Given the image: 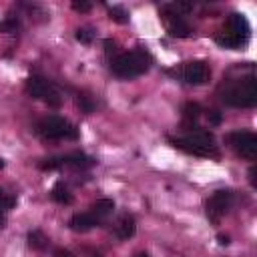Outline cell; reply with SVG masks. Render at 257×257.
<instances>
[{
	"instance_id": "obj_1",
	"label": "cell",
	"mask_w": 257,
	"mask_h": 257,
	"mask_svg": "<svg viewBox=\"0 0 257 257\" xmlns=\"http://www.w3.org/2000/svg\"><path fill=\"white\" fill-rule=\"evenodd\" d=\"M221 100L231 104V106H239V108H249L257 104V78L253 74L237 78V80H229L219 88Z\"/></svg>"
},
{
	"instance_id": "obj_2",
	"label": "cell",
	"mask_w": 257,
	"mask_h": 257,
	"mask_svg": "<svg viewBox=\"0 0 257 257\" xmlns=\"http://www.w3.org/2000/svg\"><path fill=\"white\" fill-rule=\"evenodd\" d=\"M169 143L189 155H197V157H219V149L215 145V139L209 131L205 128H191L187 131L183 137H169Z\"/></svg>"
},
{
	"instance_id": "obj_3",
	"label": "cell",
	"mask_w": 257,
	"mask_h": 257,
	"mask_svg": "<svg viewBox=\"0 0 257 257\" xmlns=\"http://www.w3.org/2000/svg\"><path fill=\"white\" fill-rule=\"evenodd\" d=\"M153 64L151 54H147L145 50H131V52H122L116 58H112L110 62V70L114 76L118 78H135L145 74Z\"/></svg>"
},
{
	"instance_id": "obj_4",
	"label": "cell",
	"mask_w": 257,
	"mask_h": 257,
	"mask_svg": "<svg viewBox=\"0 0 257 257\" xmlns=\"http://www.w3.org/2000/svg\"><path fill=\"white\" fill-rule=\"evenodd\" d=\"M247 40H249V22L243 14H237V12L227 18L225 28L215 38V42L221 48H229V50H237L245 46Z\"/></svg>"
},
{
	"instance_id": "obj_5",
	"label": "cell",
	"mask_w": 257,
	"mask_h": 257,
	"mask_svg": "<svg viewBox=\"0 0 257 257\" xmlns=\"http://www.w3.org/2000/svg\"><path fill=\"white\" fill-rule=\"evenodd\" d=\"M36 133L46 141H62V139H76L78 137L76 126L58 114H50V116H44L42 120H38Z\"/></svg>"
},
{
	"instance_id": "obj_6",
	"label": "cell",
	"mask_w": 257,
	"mask_h": 257,
	"mask_svg": "<svg viewBox=\"0 0 257 257\" xmlns=\"http://www.w3.org/2000/svg\"><path fill=\"white\" fill-rule=\"evenodd\" d=\"M26 92H28L32 98H38V100L46 102V104L52 106V108L60 106V102H62L58 88H56L48 78H42V76H30V78L26 80Z\"/></svg>"
},
{
	"instance_id": "obj_7",
	"label": "cell",
	"mask_w": 257,
	"mask_h": 257,
	"mask_svg": "<svg viewBox=\"0 0 257 257\" xmlns=\"http://www.w3.org/2000/svg\"><path fill=\"white\" fill-rule=\"evenodd\" d=\"M231 205H233V191H229V189L215 191L205 203V215L213 225H217L221 221V217L231 209Z\"/></svg>"
},
{
	"instance_id": "obj_8",
	"label": "cell",
	"mask_w": 257,
	"mask_h": 257,
	"mask_svg": "<svg viewBox=\"0 0 257 257\" xmlns=\"http://www.w3.org/2000/svg\"><path fill=\"white\" fill-rule=\"evenodd\" d=\"M227 143L243 159H249V161L257 159V135L255 133H251V131H235V133H231L227 137Z\"/></svg>"
},
{
	"instance_id": "obj_9",
	"label": "cell",
	"mask_w": 257,
	"mask_h": 257,
	"mask_svg": "<svg viewBox=\"0 0 257 257\" xmlns=\"http://www.w3.org/2000/svg\"><path fill=\"white\" fill-rule=\"evenodd\" d=\"M94 165V159H90L84 153H70V155H62V157H52V159H44L38 167L44 171H56V169H88Z\"/></svg>"
},
{
	"instance_id": "obj_10",
	"label": "cell",
	"mask_w": 257,
	"mask_h": 257,
	"mask_svg": "<svg viewBox=\"0 0 257 257\" xmlns=\"http://www.w3.org/2000/svg\"><path fill=\"white\" fill-rule=\"evenodd\" d=\"M161 16H163V22L167 26V32L171 36H177V38H187L191 36V26L187 24V20L183 18V14H179L171 4H165L161 8Z\"/></svg>"
},
{
	"instance_id": "obj_11",
	"label": "cell",
	"mask_w": 257,
	"mask_h": 257,
	"mask_svg": "<svg viewBox=\"0 0 257 257\" xmlns=\"http://www.w3.org/2000/svg\"><path fill=\"white\" fill-rule=\"evenodd\" d=\"M179 74L189 84H205L211 76V70L203 60H193V62H187Z\"/></svg>"
},
{
	"instance_id": "obj_12",
	"label": "cell",
	"mask_w": 257,
	"mask_h": 257,
	"mask_svg": "<svg viewBox=\"0 0 257 257\" xmlns=\"http://www.w3.org/2000/svg\"><path fill=\"white\" fill-rule=\"evenodd\" d=\"M68 225H70L72 231L84 233V231H88V229H92V227H96V225H100V223L96 221V217H94L90 211H86V213H76V215H72V219L68 221Z\"/></svg>"
},
{
	"instance_id": "obj_13",
	"label": "cell",
	"mask_w": 257,
	"mask_h": 257,
	"mask_svg": "<svg viewBox=\"0 0 257 257\" xmlns=\"http://www.w3.org/2000/svg\"><path fill=\"white\" fill-rule=\"evenodd\" d=\"M135 231H137V225H135L133 215H128V213L120 215V219H118L116 225H114V233H116V237H118V239H128V237L135 235Z\"/></svg>"
},
{
	"instance_id": "obj_14",
	"label": "cell",
	"mask_w": 257,
	"mask_h": 257,
	"mask_svg": "<svg viewBox=\"0 0 257 257\" xmlns=\"http://www.w3.org/2000/svg\"><path fill=\"white\" fill-rule=\"evenodd\" d=\"M112 209H114V201H112V199H98V201L90 207V213L96 217L98 223H102V221L112 213Z\"/></svg>"
},
{
	"instance_id": "obj_15",
	"label": "cell",
	"mask_w": 257,
	"mask_h": 257,
	"mask_svg": "<svg viewBox=\"0 0 257 257\" xmlns=\"http://www.w3.org/2000/svg\"><path fill=\"white\" fill-rule=\"evenodd\" d=\"M50 197H52L56 203H62V205H70V203H72V193L68 191V187H66L62 181H58V183L52 187Z\"/></svg>"
},
{
	"instance_id": "obj_16",
	"label": "cell",
	"mask_w": 257,
	"mask_h": 257,
	"mask_svg": "<svg viewBox=\"0 0 257 257\" xmlns=\"http://www.w3.org/2000/svg\"><path fill=\"white\" fill-rule=\"evenodd\" d=\"M201 112H203V108H201V104H197V102H185V104H183V118H185V122H189V124H193V122L201 116Z\"/></svg>"
},
{
	"instance_id": "obj_17",
	"label": "cell",
	"mask_w": 257,
	"mask_h": 257,
	"mask_svg": "<svg viewBox=\"0 0 257 257\" xmlns=\"http://www.w3.org/2000/svg\"><path fill=\"white\" fill-rule=\"evenodd\" d=\"M28 245H30L32 249H38V251H42V249H46V245H48V239L44 237V233H42V231L34 229V231H30V233H28Z\"/></svg>"
},
{
	"instance_id": "obj_18",
	"label": "cell",
	"mask_w": 257,
	"mask_h": 257,
	"mask_svg": "<svg viewBox=\"0 0 257 257\" xmlns=\"http://www.w3.org/2000/svg\"><path fill=\"white\" fill-rule=\"evenodd\" d=\"M14 205V197H8L2 189H0V227L4 225V217L8 213V209Z\"/></svg>"
},
{
	"instance_id": "obj_19",
	"label": "cell",
	"mask_w": 257,
	"mask_h": 257,
	"mask_svg": "<svg viewBox=\"0 0 257 257\" xmlns=\"http://www.w3.org/2000/svg\"><path fill=\"white\" fill-rule=\"evenodd\" d=\"M108 14H110V18H112L114 22H120V24H124V22L128 20V14H126L124 8H120V6H112V8H108Z\"/></svg>"
},
{
	"instance_id": "obj_20",
	"label": "cell",
	"mask_w": 257,
	"mask_h": 257,
	"mask_svg": "<svg viewBox=\"0 0 257 257\" xmlns=\"http://www.w3.org/2000/svg\"><path fill=\"white\" fill-rule=\"evenodd\" d=\"M92 38H94L92 28H78V30H76V40H78V42H82V44H90Z\"/></svg>"
},
{
	"instance_id": "obj_21",
	"label": "cell",
	"mask_w": 257,
	"mask_h": 257,
	"mask_svg": "<svg viewBox=\"0 0 257 257\" xmlns=\"http://www.w3.org/2000/svg\"><path fill=\"white\" fill-rule=\"evenodd\" d=\"M78 106H80L84 112H92V110H94V102H92L90 96H86V94H78Z\"/></svg>"
},
{
	"instance_id": "obj_22",
	"label": "cell",
	"mask_w": 257,
	"mask_h": 257,
	"mask_svg": "<svg viewBox=\"0 0 257 257\" xmlns=\"http://www.w3.org/2000/svg\"><path fill=\"white\" fill-rule=\"evenodd\" d=\"M72 8H74L76 12H88V10L92 8V4H90V2H72Z\"/></svg>"
},
{
	"instance_id": "obj_23",
	"label": "cell",
	"mask_w": 257,
	"mask_h": 257,
	"mask_svg": "<svg viewBox=\"0 0 257 257\" xmlns=\"http://www.w3.org/2000/svg\"><path fill=\"white\" fill-rule=\"evenodd\" d=\"M207 118H209V122H213V124H219V122H221V114H219L217 110H209V112H207Z\"/></svg>"
},
{
	"instance_id": "obj_24",
	"label": "cell",
	"mask_w": 257,
	"mask_h": 257,
	"mask_svg": "<svg viewBox=\"0 0 257 257\" xmlns=\"http://www.w3.org/2000/svg\"><path fill=\"white\" fill-rule=\"evenodd\" d=\"M255 175H257V167L253 165V167L249 169V181H251V185H253V187H257V179H255Z\"/></svg>"
},
{
	"instance_id": "obj_25",
	"label": "cell",
	"mask_w": 257,
	"mask_h": 257,
	"mask_svg": "<svg viewBox=\"0 0 257 257\" xmlns=\"http://www.w3.org/2000/svg\"><path fill=\"white\" fill-rule=\"evenodd\" d=\"M219 245H229V235H217Z\"/></svg>"
},
{
	"instance_id": "obj_26",
	"label": "cell",
	"mask_w": 257,
	"mask_h": 257,
	"mask_svg": "<svg viewBox=\"0 0 257 257\" xmlns=\"http://www.w3.org/2000/svg\"><path fill=\"white\" fill-rule=\"evenodd\" d=\"M54 255H56V257H72V255H70L68 251H64V249H58Z\"/></svg>"
},
{
	"instance_id": "obj_27",
	"label": "cell",
	"mask_w": 257,
	"mask_h": 257,
	"mask_svg": "<svg viewBox=\"0 0 257 257\" xmlns=\"http://www.w3.org/2000/svg\"><path fill=\"white\" fill-rule=\"evenodd\" d=\"M137 257H149V255H147V253H139Z\"/></svg>"
},
{
	"instance_id": "obj_28",
	"label": "cell",
	"mask_w": 257,
	"mask_h": 257,
	"mask_svg": "<svg viewBox=\"0 0 257 257\" xmlns=\"http://www.w3.org/2000/svg\"><path fill=\"white\" fill-rule=\"evenodd\" d=\"M2 167H4V161H2V159H0V169H2Z\"/></svg>"
}]
</instances>
